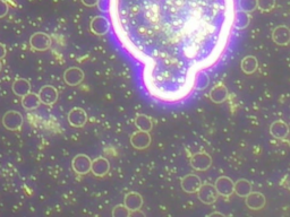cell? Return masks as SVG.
Listing matches in <instances>:
<instances>
[{
	"label": "cell",
	"mask_w": 290,
	"mask_h": 217,
	"mask_svg": "<svg viewBox=\"0 0 290 217\" xmlns=\"http://www.w3.org/2000/svg\"><path fill=\"white\" fill-rule=\"evenodd\" d=\"M63 80L67 85L77 86L84 80V71L78 67H70L63 72Z\"/></svg>",
	"instance_id": "obj_10"
},
{
	"label": "cell",
	"mask_w": 290,
	"mask_h": 217,
	"mask_svg": "<svg viewBox=\"0 0 290 217\" xmlns=\"http://www.w3.org/2000/svg\"><path fill=\"white\" fill-rule=\"evenodd\" d=\"M6 54H7V50H6L5 44H2L1 42H0V60H1L2 58H5Z\"/></svg>",
	"instance_id": "obj_31"
},
{
	"label": "cell",
	"mask_w": 290,
	"mask_h": 217,
	"mask_svg": "<svg viewBox=\"0 0 290 217\" xmlns=\"http://www.w3.org/2000/svg\"><path fill=\"white\" fill-rule=\"evenodd\" d=\"M272 40L277 46H288L290 43V29L285 25L276 27L272 32Z\"/></svg>",
	"instance_id": "obj_14"
},
{
	"label": "cell",
	"mask_w": 290,
	"mask_h": 217,
	"mask_svg": "<svg viewBox=\"0 0 290 217\" xmlns=\"http://www.w3.org/2000/svg\"><path fill=\"white\" fill-rule=\"evenodd\" d=\"M135 126L137 127L138 130L150 132L153 128V122L146 114H137L135 118Z\"/></svg>",
	"instance_id": "obj_23"
},
{
	"label": "cell",
	"mask_w": 290,
	"mask_h": 217,
	"mask_svg": "<svg viewBox=\"0 0 290 217\" xmlns=\"http://www.w3.org/2000/svg\"><path fill=\"white\" fill-rule=\"evenodd\" d=\"M236 11V0H110V24L149 98L176 106L224 60Z\"/></svg>",
	"instance_id": "obj_1"
},
{
	"label": "cell",
	"mask_w": 290,
	"mask_h": 217,
	"mask_svg": "<svg viewBox=\"0 0 290 217\" xmlns=\"http://www.w3.org/2000/svg\"><path fill=\"white\" fill-rule=\"evenodd\" d=\"M238 5H239V10L249 14L257 9V0H239Z\"/></svg>",
	"instance_id": "obj_26"
},
{
	"label": "cell",
	"mask_w": 290,
	"mask_h": 217,
	"mask_svg": "<svg viewBox=\"0 0 290 217\" xmlns=\"http://www.w3.org/2000/svg\"><path fill=\"white\" fill-rule=\"evenodd\" d=\"M245 203L249 210L259 211L265 206V197L261 192H249L245 197Z\"/></svg>",
	"instance_id": "obj_16"
},
{
	"label": "cell",
	"mask_w": 290,
	"mask_h": 217,
	"mask_svg": "<svg viewBox=\"0 0 290 217\" xmlns=\"http://www.w3.org/2000/svg\"><path fill=\"white\" fill-rule=\"evenodd\" d=\"M290 132V127L283 120H277L270 126V134L276 139H285Z\"/></svg>",
	"instance_id": "obj_15"
},
{
	"label": "cell",
	"mask_w": 290,
	"mask_h": 217,
	"mask_svg": "<svg viewBox=\"0 0 290 217\" xmlns=\"http://www.w3.org/2000/svg\"><path fill=\"white\" fill-rule=\"evenodd\" d=\"M130 144L136 150H145L151 144V136L148 131L137 130L130 137Z\"/></svg>",
	"instance_id": "obj_12"
},
{
	"label": "cell",
	"mask_w": 290,
	"mask_h": 217,
	"mask_svg": "<svg viewBox=\"0 0 290 217\" xmlns=\"http://www.w3.org/2000/svg\"><path fill=\"white\" fill-rule=\"evenodd\" d=\"M23 122H24L23 114L18 111H14V110L7 111L2 116V124L7 130L16 131V130L21 129V127L23 126Z\"/></svg>",
	"instance_id": "obj_2"
},
{
	"label": "cell",
	"mask_w": 290,
	"mask_h": 217,
	"mask_svg": "<svg viewBox=\"0 0 290 217\" xmlns=\"http://www.w3.org/2000/svg\"><path fill=\"white\" fill-rule=\"evenodd\" d=\"M110 170L109 161L105 158H97L92 161L91 164V172L95 176H105Z\"/></svg>",
	"instance_id": "obj_17"
},
{
	"label": "cell",
	"mask_w": 290,
	"mask_h": 217,
	"mask_svg": "<svg viewBox=\"0 0 290 217\" xmlns=\"http://www.w3.org/2000/svg\"><path fill=\"white\" fill-rule=\"evenodd\" d=\"M68 122L71 127L74 128H82L85 126L87 121L86 112L81 108H74L68 112Z\"/></svg>",
	"instance_id": "obj_11"
},
{
	"label": "cell",
	"mask_w": 290,
	"mask_h": 217,
	"mask_svg": "<svg viewBox=\"0 0 290 217\" xmlns=\"http://www.w3.org/2000/svg\"><path fill=\"white\" fill-rule=\"evenodd\" d=\"M40 104H41V101H40L39 95L32 93V92H30L29 94L24 95L22 98V107L27 111L37 110L40 107Z\"/></svg>",
	"instance_id": "obj_21"
},
{
	"label": "cell",
	"mask_w": 290,
	"mask_h": 217,
	"mask_svg": "<svg viewBox=\"0 0 290 217\" xmlns=\"http://www.w3.org/2000/svg\"><path fill=\"white\" fill-rule=\"evenodd\" d=\"M38 95L41 103L46 104V106H54V104L57 102L59 96L58 91L51 85L42 86L40 88Z\"/></svg>",
	"instance_id": "obj_8"
},
{
	"label": "cell",
	"mask_w": 290,
	"mask_h": 217,
	"mask_svg": "<svg viewBox=\"0 0 290 217\" xmlns=\"http://www.w3.org/2000/svg\"><path fill=\"white\" fill-rule=\"evenodd\" d=\"M228 98V90L224 84L219 83L217 85H214L211 91H210V99L213 103L220 104L225 102Z\"/></svg>",
	"instance_id": "obj_19"
},
{
	"label": "cell",
	"mask_w": 290,
	"mask_h": 217,
	"mask_svg": "<svg viewBox=\"0 0 290 217\" xmlns=\"http://www.w3.org/2000/svg\"><path fill=\"white\" fill-rule=\"evenodd\" d=\"M0 71H1V62H0Z\"/></svg>",
	"instance_id": "obj_32"
},
{
	"label": "cell",
	"mask_w": 290,
	"mask_h": 217,
	"mask_svg": "<svg viewBox=\"0 0 290 217\" xmlns=\"http://www.w3.org/2000/svg\"><path fill=\"white\" fill-rule=\"evenodd\" d=\"M81 1L83 5H85L86 7H95L100 0H81Z\"/></svg>",
	"instance_id": "obj_30"
},
{
	"label": "cell",
	"mask_w": 290,
	"mask_h": 217,
	"mask_svg": "<svg viewBox=\"0 0 290 217\" xmlns=\"http://www.w3.org/2000/svg\"><path fill=\"white\" fill-rule=\"evenodd\" d=\"M124 205L132 213L140 211L143 205V197L140 194H137V192H128L125 196Z\"/></svg>",
	"instance_id": "obj_18"
},
{
	"label": "cell",
	"mask_w": 290,
	"mask_h": 217,
	"mask_svg": "<svg viewBox=\"0 0 290 217\" xmlns=\"http://www.w3.org/2000/svg\"><path fill=\"white\" fill-rule=\"evenodd\" d=\"M218 196H219V194H218L216 187L209 183L202 184L197 190L198 199L205 205H212L213 203H216Z\"/></svg>",
	"instance_id": "obj_6"
},
{
	"label": "cell",
	"mask_w": 290,
	"mask_h": 217,
	"mask_svg": "<svg viewBox=\"0 0 290 217\" xmlns=\"http://www.w3.org/2000/svg\"><path fill=\"white\" fill-rule=\"evenodd\" d=\"M11 90H13L15 95L19 96V98H23L24 95L29 94L31 92V84L29 80L25 78H18L13 83Z\"/></svg>",
	"instance_id": "obj_20"
},
{
	"label": "cell",
	"mask_w": 290,
	"mask_h": 217,
	"mask_svg": "<svg viewBox=\"0 0 290 217\" xmlns=\"http://www.w3.org/2000/svg\"><path fill=\"white\" fill-rule=\"evenodd\" d=\"M111 29L110 21L105 16H95L90 23V30L93 34L98 36H103L109 33Z\"/></svg>",
	"instance_id": "obj_3"
},
{
	"label": "cell",
	"mask_w": 290,
	"mask_h": 217,
	"mask_svg": "<svg viewBox=\"0 0 290 217\" xmlns=\"http://www.w3.org/2000/svg\"><path fill=\"white\" fill-rule=\"evenodd\" d=\"M276 7V0H257V8L261 11H271Z\"/></svg>",
	"instance_id": "obj_27"
},
{
	"label": "cell",
	"mask_w": 290,
	"mask_h": 217,
	"mask_svg": "<svg viewBox=\"0 0 290 217\" xmlns=\"http://www.w3.org/2000/svg\"><path fill=\"white\" fill-rule=\"evenodd\" d=\"M251 23V16L245 11L237 10L235 16V29L237 30H245L246 27Z\"/></svg>",
	"instance_id": "obj_24"
},
{
	"label": "cell",
	"mask_w": 290,
	"mask_h": 217,
	"mask_svg": "<svg viewBox=\"0 0 290 217\" xmlns=\"http://www.w3.org/2000/svg\"><path fill=\"white\" fill-rule=\"evenodd\" d=\"M51 43H53V40L43 32H37L30 38V46L37 51H47L50 49Z\"/></svg>",
	"instance_id": "obj_4"
},
{
	"label": "cell",
	"mask_w": 290,
	"mask_h": 217,
	"mask_svg": "<svg viewBox=\"0 0 290 217\" xmlns=\"http://www.w3.org/2000/svg\"><path fill=\"white\" fill-rule=\"evenodd\" d=\"M8 13V5L5 0H0V18L5 17Z\"/></svg>",
	"instance_id": "obj_29"
},
{
	"label": "cell",
	"mask_w": 290,
	"mask_h": 217,
	"mask_svg": "<svg viewBox=\"0 0 290 217\" xmlns=\"http://www.w3.org/2000/svg\"><path fill=\"white\" fill-rule=\"evenodd\" d=\"M91 164L92 160L85 154H78L71 161V167L79 175H85L91 172Z\"/></svg>",
	"instance_id": "obj_5"
},
{
	"label": "cell",
	"mask_w": 290,
	"mask_h": 217,
	"mask_svg": "<svg viewBox=\"0 0 290 217\" xmlns=\"http://www.w3.org/2000/svg\"><path fill=\"white\" fill-rule=\"evenodd\" d=\"M249 192H252V184L249 183V181L245 179H240L235 182V194L239 197L247 196Z\"/></svg>",
	"instance_id": "obj_25"
},
{
	"label": "cell",
	"mask_w": 290,
	"mask_h": 217,
	"mask_svg": "<svg viewBox=\"0 0 290 217\" xmlns=\"http://www.w3.org/2000/svg\"><path fill=\"white\" fill-rule=\"evenodd\" d=\"M181 189L187 194H195L202 186V181L196 174H188L181 179Z\"/></svg>",
	"instance_id": "obj_13"
},
{
	"label": "cell",
	"mask_w": 290,
	"mask_h": 217,
	"mask_svg": "<svg viewBox=\"0 0 290 217\" xmlns=\"http://www.w3.org/2000/svg\"><path fill=\"white\" fill-rule=\"evenodd\" d=\"M212 159L206 153H196L190 158V165L195 171H206L211 166Z\"/></svg>",
	"instance_id": "obj_7"
},
{
	"label": "cell",
	"mask_w": 290,
	"mask_h": 217,
	"mask_svg": "<svg viewBox=\"0 0 290 217\" xmlns=\"http://www.w3.org/2000/svg\"><path fill=\"white\" fill-rule=\"evenodd\" d=\"M130 215H132V212L125 205H117L113 211V216L115 217H128Z\"/></svg>",
	"instance_id": "obj_28"
},
{
	"label": "cell",
	"mask_w": 290,
	"mask_h": 217,
	"mask_svg": "<svg viewBox=\"0 0 290 217\" xmlns=\"http://www.w3.org/2000/svg\"><path fill=\"white\" fill-rule=\"evenodd\" d=\"M257 59L254 57V55H246V57L241 60L240 62V68L243 70L244 74L251 75L253 72H255L257 69Z\"/></svg>",
	"instance_id": "obj_22"
},
{
	"label": "cell",
	"mask_w": 290,
	"mask_h": 217,
	"mask_svg": "<svg viewBox=\"0 0 290 217\" xmlns=\"http://www.w3.org/2000/svg\"><path fill=\"white\" fill-rule=\"evenodd\" d=\"M218 194L222 197H230L235 192V183L228 176H220L214 183Z\"/></svg>",
	"instance_id": "obj_9"
}]
</instances>
